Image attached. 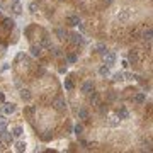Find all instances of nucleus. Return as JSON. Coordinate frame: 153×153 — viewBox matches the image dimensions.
Listing matches in <instances>:
<instances>
[{"mask_svg":"<svg viewBox=\"0 0 153 153\" xmlns=\"http://www.w3.org/2000/svg\"><path fill=\"white\" fill-rule=\"evenodd\" d=\"M43 46H44V48H50V50H51V43H50V39H44V41H43Z\"/></svg>","mask_w":153,"mask_h":153,"instance_id":"obj_31","label":"nucleus"},{"mask_svg":"<svg viewBox=\"0 0 153 153\" xmlns=\"http://www.w3.org/2000/svg\"><path fill=\"white\" fill-rule=\"evenodd\" d=\"M94 87H95L94 82L87 80V82H83V85H82V92H83V94H90V92L94 90Z\"/></svg>","mask_w":153,"mask_h":153,"instance_id":"obj_4","label":"nucleus"},{"mask_svg":"<svg viewBox=\"0 0 153 153\" xmlns=\"http://www.w3.org/2000/svg\"><path fill=\"white\" fill-rule=\"evenodd\" d=\"M73 131H75V134H82V133H83V126H82V124H77V126L73 128Z\"/></svg>","mask_w":153,"mask_h":153,"instance_id":"obj_24","label":"nucleus"},{"mask_svg":"<svg viewBox=\"0 0 153 153\" xmlns=\"http://www.w3.org/2000/svg\"><path fill=\"white\" fill-rule=\"evenodd\" d=\"M152 36H153V31L148 27V29L145 31V34H143V39L145 41H152Z\"/></svg>","mask_w":153,"mask_h":153,"instance_id":"obj_18","label":"nucleus"},{"mask_svg":"<svg viewBox=\"0 0 153 153\" xmlns=\"http://www.w3.org/2000/svg\"><path fill=\"white\" fill-rule=\"evenodd\" d=\"M12 12H14L15 15H20V14H22V5H20V2H12Z\"/></svg>","mask_w":153,"mask_h":153,"instance_id":"obj_9","label":"nucleus"},{"mask_svg":"<svg viewBox=\"0 0 153 153\" xmlns=\"http://www.w3.org/2000/svg\"><path fill=\"white\" fill-rule=\"evenodd\" d=\"M2 107H3V112H5V114H12V112H15V109H17V107H15V104H12V102L3 104Z\"/></svg>","mask_w":153,"mask_h":153,"instance_id":"obj_6","label":"nucleus"},{"mask_svg":"<svg viewBox=\"0 0 153 153\" xmlns=\"http://www.w3.org/2000/svg\"><path fill=\"white\" fill-rule=\"evenodd\" d=\"M12 2H19V0H12Z\"/></svg>","mask_w":153,"mask_h":153,"instance_id":"obj_37","label":"nucleus"},{"mask_svg":"<svg viewBox=\"0 0 153 153\" xmlns=\"http://www.w3.org/2000/svg\"><path fill=\"white\" fill-rule=\"evenodd\" d=\"M22 133H24V129H22V126H15V128L12 129V134H14L15 138H19V136L22 134Z\"/></svg>","mask_w":153,"mask_h":153,"instance_id":"obj_16","label":"nucleus"},{"mask_svg":"<svg viewBox=\"0 0 153 153\" xmlns=\"http://www.w3.org/2000/svg\"><path fill=\"white\" fill-rule=\"evenodd\" d=\"M68 61H70V63H75V61H77V56H75V54H68Z\"/></svg>","mask_w":153,"mask_h":153,"instance_id":"obj_32","label":"nucleus"},{"mask_svg":"<svg viewBox=\"0 0 153 153\" xmlns=\"http://www.w3.org/2000/svg\"><path fill=\"white\" fill-rule=\"evenodd\" d=\"M36 10H38V5H36L34 2H32V3H29V12H32V14H34Z\"/></svg>","mask_w":153,"mask_h":153,"instance_id":"obj_28","label":"nucleus"},{"mask_svg":"<svg viewBox=\"0 0 153 153\" xmlns=\"http://www.w3.org/2000/svg\"><path fill=\"white\" fill-rule=\"evenodd\" d=\"M20 99L26 102H29L31 99H32V95H31V90H27V89H22L20 90Z\"/></svg>","mask_w":153,"mask_h":153,"instance_id":"obj_10","label":"nucleus"},{"mask_svg":"<svg viewBox=\"0 0 153 153\" xmlns=\"http://www.w3.org/2000/svg\"><path fill=\"white\" fill-rule=\"evenodd\" d=\"M102 56H104V63H105L107 66H112V65L116 63V54H114V53H107V51H105Z\"/></svg>","mask_w":153,"mask_h":153,"instance_id":"obj_1","label":"nucleus"},{"mask_svg":"<svg viewBox=\"0 0 153 153\" xmlns=\"http://www.w3.org/2000/svg\"><path fill=\"white\" fill-rule=\"evenodd\" d=\"M70 38H71V43H73V44H82V43H83V38H82L78 32H71Z\"/></svg>","mask_w":153,"mask_h":153,"instance_id":"obj_8","label":"nucleus"},{"mask_svg":"<svg viewBox=\"0 0 153 153\" xmlns=\"http://www.w3.org/2000/svg\"><path fill=\"white\" fill-rule=\"evenodd\" d=\"M0 150H2V141H0Z\"/></svg>","mask_w":153,"mask_h":153,"instance_id":"obj_36","label":"nucleus"},{"mask_svg":"<svg viewBox=\"0 0 153 153\" xmlns=\"http://www.w3.org/2000/svg\"><path fill=\"white\" fill-rule=\"evenodd\" d=\"M109 124H111V126H117V124H119V121H117V117H111V121H109Z\"/></svg>","mask_w":153,"mask_h":153,"instance_id":"obj_29","label":"nucleus"},{"mask_svg":"<svg viewBox=\"0 0 153 153\" xmlns=\"http://www.w3.org/2000/svg\"><path fill=\"white\" fill-rule=\"evenodd\" d=\"M99 73H101V77H109L111 70H109V66H107V65H104V66L99 68Z\"/></svg>","mask_w":153,"mask_h":153,"instance_id":"obj_12","label":"nucleus"},{"mask_svg":"<svg viewBox=\"0 0 153 153\" xmlns=\"http://www.w3.org/2000/svg\"><path fill=\"white\" fill-rule=\"evenodd\" d=\"M114 0H104V3H112Z\"/></svg>","mask_w":153,"mask_h":153,"instance_id":"obj_34","label":"nucleus"},{"mask_svg":"<svg viewBox=\"0 0 153 153\" xmlns=\"http://www.w3.org/2000/svg\"><path fill=\"white\" fill-rule=\"evenodd\" d=\"M68 24H70V26H78V24H80V17H78V15H70V17H68Z\"/></svg>","mask_w":153,"mask_h":153,"instance_id":"obj_11","label":"nucleus"},{"mask_svg":"<svg viewBox=\"0 0 153 153\" xmlns=\"http://www.w3.org/2000/svg\"><path fill=\"white\" fill-rule=\"evenodd\" d=\"M90 94H92V95H90V104H99V94H97V92H94V90H92Z\"/></svg>","mask_w":153,"mask_h":153,"instance_id":"obj_20","label":"nucleus"},{"mask_svg":"<svg viewBox=\"0 0 153 153\" xmlns=\"http://www.w3.org/2000/svg\"><path fill=\"white\" fill-rule=\"evenodd\" d=\"M53 105H54V109H56V111H60V112H63L65 109H66V102L63 101V99H54Z\"/></svg>","mask_w":153,"mask_h":153,"instance_id":"obj_3","label":"nucleus"},{"mask_svg":"<svg viewBox=\"0 0 153 153\" xmlns=\"http://www.w3.org/2000/svg\"><path fill=\"white\" fill-rule=\"evenodd\" d=\"M12 140H14V134L12 133H9L7 129L0 131V141L2 143H12Z\"/></svg>","mask_w":153,"mask_h":153,"instance_id":"obj_2","label":"nucleus"},{"mask_svg":"<svg viewBox=\"0 0 153 153\" xmlns=\"http://www.w3.org/2000/svg\"><path fill=\"white\" fill-rule=\"evenodd\" d=\"M128 63H131V65H136V63H138V53H136V51H129V53H128Z\"/></svg>","mask_w":153,"mask_h":153,"instance_id":"obj_7","label":"nucleus"},{"mask_svg":"<svg viewBox=\"0 0 153 153\" xmlns=\"http://www.w3.org/2000/svg\"><path fill=\"white\" fill-rule=\"evenodd\" d=\"M128 116H129V112L126 111V109H119L117 111V117L119 119H128Z\"/></svg>","mask_w":153,"mask_h":153,"instance_id":"obj_15","label":"nucleus"},{"mask_svg":"<svg viewBox=\"0 0 153 153\" xmlns=\"http://www.w3.org/2000/svg\"><path fill=\"white\" fill-rule=\"evenodd\" d=\"M105 46H104V44H99V46H97V53H101V54H104V53H105Z\"/></svg>","mask_w":153,"mask_h":153,"instance_id":"obj_27","label":"nucleus"},{"mask_svg":"<svg viewBox=\"0 0 153 153\" xmlns=\"http://www.w3.org/2000/svg\"><path fill=\"white\" fill-rule=\"evenodd\" d=\"M65 89H66V90H71V89H73V82L71 80H65Z\"/></svg>","mask_w":153,"mask_h":153,"instance_id":"obj_26","label":"nucleus"},{"mask_svg":"<svg viewBox=\"0 0 153 153\" xmlns=\"http://www.w3.org/2000/svg\"><path fill=\"white\" fill-rule=\"evenodd\" d=\"M78 117H80V119H87V117H89V111H87V109H80V111H78Z\"/></svg>","mask_w":153,"mask_h":153,"instance_id":"obj_21","label":"nucleus"},{"mask_svg":"<svg viewBox=\"0 0 153 153\" xmlns=\"http://www.w3.org/2000/svg\"><path fill=\"white\" fill-rule=\"evenodd\" d=\"M53 54L54 56H61V50L60 48H53Z\"/></svg>","mask_w":153,"mask_h":153,"instance_id":"obj_30","label":"nucleus"},{"mask_svg":"<svg viewBox=\"0 0 153 153\" xmlns=\"http://www.w3.org/2000/svg\"><path fill=\"white\" fill-rule=\"evenodd\" d=\"M3 129H7V119L0 116V131H3Z\"/></svg>","mask_w":153,"mask_h":153,"instance_id":"obj_22","label":"nucleus"},{"mask_svg":"<svg viewBox=\"0 0 153 153\" xmlns=\"http://www.w3.org/2000/svg\"><path fill=\"white\" fill-rule=\"evenodd\" d=\"M129 14H131V12H129V9L122 10L121 14H117V19H119V20H126L128 17H129Z\"/></svg>","mask_w":153,"mask_h":153,"instance_id":"obj_13","label":"nucleus"},{"mask_svg":"<svg viewBox=\"0 0 153 153\" xmlns=\"http://www.w3.org/2000/svg\"><path fill=\"white\" fill-rule=\"evenodd\" d=\"M15 152H26V143L24 141H17L15 143Z\"/></svg>","mask_w":153,"mask_h":153,"instance_id":"obj_17","label":"nucleus"},{"mask_svg":"<svg viewBox=\"0 0 153 153\" xmlns=\"http://www.w3.org/2000/svg\"><path fill=\"white\" fill-rule=\"evenodd\" d=\"M145 101H146V94H145V92H138V94L133 97V102H134V104H143Z\"/></svg>","mask_w":153,"mask_h":153,"instance_id":"obj_5","label":"nucleus"},{"mask_svg":"<svg viewBox=\"0 0 153 153\" xmlns=\"http://www.w3.org/2000/svg\"><path fill=\"white\" fill-rule=\"evenodd\" d=\"M5 101V95H3V94H0V102H3Z\"/></svg>","mask_w":153,"mask_h":153,"instance_id":"obj_33","label":"nucleus"},{"mask_svg":"<svg viewBox=\"0 0 153 153\" xmlns=\"http://www.w3.org/2000/svg\"><path fill=\"white\" fill-rule=\"evenodd\" d=\"M2 112H3V107H2V105H0V114H2Z\"/></svg>","mask_w":153,"mask_h":153,"instance_id":"obj_35","label":"nucleus"},{"mask_svg":"<svg viewBox=\"0 0 153 153\" xmlns=\"http://www.w3.org/2000/svg\"><path fill=\"white\" fill-rule=\"evenodd\" d=\"M31 54L32 56H41V46H31Z\"/></svg>","mask_w":153,"mask_h":153,"instance_id":"obj_14","label":"nucleus"},{"mask_svg":"<svg viewBox=\"0 0 153 153\" xmlns=\"http://www.w3.org/2000/svg\"><path fill=\"white\" fill-rule=\"evenodd\" d=\"M112 80H114V82H121V80H124V78H122V71H119V73H116V75L112 77Z\"/></svg>","mask_w":153,"mask_h":153,"instance_id":"obj_25","label":"nucleus"},{"mask_svg":"<svg viewBox=\"0 0 153 153\" xmlns=\"http://www.w3.org/2000/svg\"><path fill=\"white\" fill-rule=\"evenodd\" d=\"M56 36H58L60 39H65V38H66V32L63 29H56Z\"/></svg>","mask_w":153,"mask_h":153,"instance_id":"obj_23","label":"nucleus"},{"mask_svg":"<svg viewBox=\"0 0 153 153\" xmlns=\"http://www.w3.org/2000/svg\"><path fill=\"white\" fill-rule=\"evenodd\" d=\"M3 27H5V29H14V20L12 19H3Z\"/></svg>","mask_w":153,"mask_h":153,"instance_id":"obj_19","label":"nucleus"}]
</instances>
